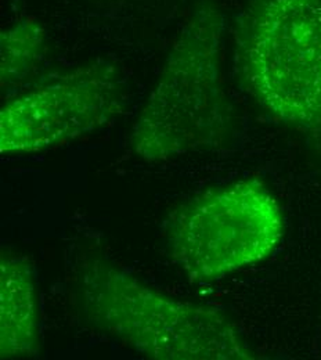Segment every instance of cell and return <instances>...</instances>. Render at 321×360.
Here are the masks:
<instances>
[{
	"instance_id": "obj_1",
	"label": "cell",
	"mask_w": 321,
	"mask_h": 360,
	"mask_svg": "<svg viewBox=\"0 0 321 360\" xmlns=\"http://www.w3.org/2000/svg\"><path fill=\"white\" fill-rule=\"evenodd\" d=\"M78 297L96 330L147 359L256 358L221 311L171 297L108 261L84 264Z\"/></svg>"
},
{
	"instance_id": "obj_2",
	"label": "cell",
	"mask_w": 321,
	"mask_h": 360,
	"mask_svg": "<svg viewBox=\"0 0 321 360\" xmlns=\"http://www.w3.org/2000/svg\"><path fill=\"white\" fill-rule=\"evenodd\" d=\"M223 31V15L209 3H201L185 21L129 136L141 161H171L221 140L228 124Z\"/></svg>"
},
{
	"instance_id": "obj_3",
	"label": "cell",
	"mask_w": 321,
	"mask_h": 360,
	"mask_svg": "<svg viewBox=\"0 0 321 360\" xmlns=\"http://www.w3.org/2000/svg\"><path fill=\"white\" fill-rule=\"evenodd\" d=\"M235 57L263 110L321 141V0H247Z\"/></svg>"
},
{
	"instance_id": "obj_4",
	"label": "cell",
	"mask_w": 321,
	"mask_h": 360,
	"mask_svg": "<svg viewBox=\"0 0 321 360\" xmlns=\"http://www.w3.org/2000/svg\"><path fill=\"white\" fill-rule=\"evenodd\" d=\"M284 231L275 195L259 180H241L176 210L166 222L165 243L190 281L214 283L268 259Z\"/></svg>"
},
{
	"instance_id": "obj_5",
	"label": "cell",
	"mask_w": 321,
	"mask_h": 360,
	"mask_svg": "<svg viewBox=\"0 0 321 360\" xmlns=\"http://www.w3.org/2000/svg\"><path fill=\"white\" fill-rule=\"evenodd\" d=\"M126 104L119 70L110 61L79 67L8 100L0 110V153L32 154L111 124Z\"/></svg>"
},
{
	"instance_id": "obj_6",
	"label": "cell",
	"mask_w": 321,
	"mask_h": 360,
	"mask_svg": "<svg viewBox=\"0 0 321 360\" xmlns=\"http://www.w3.org/2000/svg\"><path fill=\"white\" fill-rule=\"evenodd\" d=\"M39 302L35 270L27 258H0V356L34 358L39 354Z\"/></svg>"
},
{
	"instance_id": "obj_7",
	"label": "cell",
	"mask_w": 321,
	"mask_h": 360,
	"mask_svg": "<svg viewBox=\"0 0 321 360\" xmlns=\"http://www.w3.org/2000/svg\"><path fill=\"white\" fill-rule=\"evenodd\" d=\"M46 32L34 18H24L0 35L1 89L18 86L32 78L46 56Z\"/></svg>"
}]
</instances>
